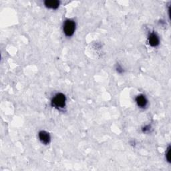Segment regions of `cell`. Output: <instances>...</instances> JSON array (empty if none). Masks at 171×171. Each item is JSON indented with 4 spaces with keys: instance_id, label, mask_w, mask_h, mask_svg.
<instances>
[{
    "instance_id": "5b68a950",
    "label": "cell",
    "mask_w": 171,
    "mask_h": 171,
    "mask_svg": "<svg viewBox=\"0 0 171 171\" xmlns=\"http://www.w3.org/2000/svg\"><path fill=\"white\" fill-rule=\"evenodd\" d=\"M136 102L138 106L141 108H144L147 104V99L144 95H139L136 98Z\"/></svg>"
},
{
    "instance_id": "3957f363",
    "label": "cell",
    "mask_w": 171,
    "mask_h": 171,
    "mask_svg": "<svg viewBox=\"0 0 171 171\" xmlns=\"http://www.w3.org/2000/svg\"><path fill=\"white\" fill-rule=\"evenodd\" d=\"M39 138L43 144H48L50 142V136L46 131H41L39 132Z\"/></svg>"
},
{
    "instance_id": "8992f818",
    "label": "cell",
    "mask_w": 171,
    "mask_h": 171,
    "mask_svg": "<svg viewBox=\"0 0 171 171\" xmlns=\"http://www.w3.org/2000/svg\"><path fill=\"white\" fill-rule=\"evenodd\" d=\"M46 7L50 9H57L60 5V2L57 0H46L44 2Z\"/></svg>"
},
{
    "instance_id": "277c9868",
    "label": "cell",
    "mask_w": 171,
    "mask_h": 171,
    "mask_svg": "<svg viewBox=\"0 0 171 171\" xmlns=\"http://www.w3.org/2000/svg\"><path fill=\"white\" fill-rule=\"evenodd\" d=\"M148 41L150 45L152 47H156L158 44H159V38L155 33H151L150 36H149Z\"/></svg>"
},
{
    "instance_id": "7a4b0ae2",
    "label": "cell",
    "mask_w": 171,
    "mask_h": 171,
    "mask_svg": "<svg viewBox=\"0 0 171 171\" xmlns=\"http://www.w3.org/2000/svg\"><path fill=\"white\" fill-rule=\"evenodd\" d=\"M66 98L63 94H58L55 96V97L52 99V104L53 106H55L58 108H62L66 105Z\"/></svg>"
},
{
    "instance_id": "52a82bcc",
    "label": "cell",
    "mask_w": 171,
    "mask_h": 171,
    "mask_svg": "<svg viewBox=\"0 0 171 171\" xmlns=\"http://www.w3.org/2000/svg\"><path fill=\"white\" fill-rule=\"evenodd\" d=\"M170 147H169V148H168V150L166 152V159L168 161H170Z\"/></svg>"
},
{
    "instance_id": "6da1fadb",
    "label": "cell",
    "mask_w": 171,
    "mask_h": 171,
    "mask_svg": "<svg viewBox=\"0 0 171 171\" xmlns=\"http://www.w3.org/2000/svg\"><path fill=\"white\" fill-rule=\"evenodd\" d=\"M76 30V23L73 20H68L64 24V33L65 35L68 37L71 36L74 34Z\"/></svg>"
}]
</instances>
